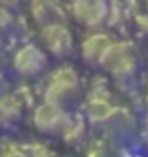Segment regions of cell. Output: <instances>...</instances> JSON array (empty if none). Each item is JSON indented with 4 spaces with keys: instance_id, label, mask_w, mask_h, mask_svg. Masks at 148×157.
I'll use <instances>...</instances> for the list:
<instances>
[{
    "instance_id": "cell-1",
    "label": "cell",
    "mask_w": 148,
    "mask_h": 157,
    "mask_svg": "<svg viewBox=\"0 0 148 157\" xmlns=\"http://www.w3.org/2000/svg\"><path fill=\"white\" fill-rule=\"evenodd\" d=\"M101 64L116 78H129L135 72V55L127 44H110Z\"/></svg>"
},
{
    "instance_id": "cell-2",
    "label": "cell",
    "mask_w": 148,
    "mask_h": 157,
    "mask_svg": "<svg viewBox=\"0 0 148 157\" xmlns=\"http://www.w3.org/2000/svg\"><path fill=\"white\" fill-rule=\"evenodd\" d=\"M44 44L48 46L51 53H55L57 57H63L70 51L72 48V38L68 34V30L61 25H48L42 32Z\"/></svg>"
},
{
    "instance_id": "cell-3",
    "label": "cell",
    "mask_w": 148,
    "mask_h": 157,
    "mask_svg": "<svg viewBox=\"0 0 148 157\" xmlns=\"http://www.w3.org/2000/svg\"><path fill=\"white\" fill-rule=\"evenodd\" d=\"M34 125H36L42 132H53L66 127V119L63 116V112L57 108L55 104H44L36 110L34 116Z\"/></svg>"
},
{
    "instance_id": "cell-4",
    "label": "cell",
    "mask_w": 148,
    "mask_h": 157,
    "mask_svg": "<svg viewBox=\"0 0 148 157\" xmlns=\"http://www.w3.org/2000/svg\"><path fill=\"white\" fill-rule=\"evenodd\" d=\"M74 13L76 19L86 23L87 27H97L106 13L105 0H76Z\"/></svg>"
},
{
    "instance_id": "cell-5",
    "label": "cell",
    "mask_w": 148,
    "mask_h": 157,
    "mask_svg": "<svg viewBox=\"0 0 148 157\" xmlns=\"http://www.w3.org/2000/svg\"><path fill=\"white\" fill-rule=\"evenodd\" d=\"M46 66V57L40 49H36L34 46H27L23 48L17 57H15V68L19 74L23 76H32L38 74L42 68Z\"/></svg>"
},
{
    "instance_id": "cell-6",
    "label": "cell",
    "mask_w": 148,
    "mask_h": 157,
    "mask_svg": "<svg viewBox=\"0 0 148 157\" xmlns=\"http://www.w3.org/2000/svg\"><path fill=\"white\" fill-rule=\"evenodd\" d=\"M110 46V40L106 36H91L86 44H84V59L87 63H101L102 55L106 53Z\"/></svg>"
},
{
    "instance_id": "cell-7",
    "label": "cell",
    "mask_w": 148,
    "mask_h": 157,
    "mask_svg": "<svg viewBox=\"0 0 148 157\" xmlns=\"http://www.w3.org/2000/svg\"><path fill=\"white\" fill-rule=\"evenodd\" d=\"M114 116V108L106 102V100H93L89 104V119L93 123H108Z\"/></svg>"
},
{
    "instance_id": "cell-8",
    "label": "cell",
    "mask_w": 148,
    "mask_h": 157,
    "mask_svg": "<svg viewBox=\"0 0 148 157\" xmlns=\"http://www.w3.org/2000/svg\"><path fill=\"white\" fill-rule=\"evenodd\" d=\"M32 13H34V17H36L40 23H44V21H46L44 13L50 15L51 13V6L46 2V0H34V2H32Z\"/></svg>"
},
{
    "instance_id": "cell-9",
    "label": "cell",
    "mask_w": 148,
    "mask_h": 157,
    "mask_svg": "<svg viewBox=\"0 0 148 157\" xmlns=\"http://www.w3.org/2000/svg\"><path fill=\"white\" fill-rule=\"evenodd\" d=\"M146 102H148V89H146Z\"/></svg>"
}]
</instances>
